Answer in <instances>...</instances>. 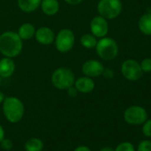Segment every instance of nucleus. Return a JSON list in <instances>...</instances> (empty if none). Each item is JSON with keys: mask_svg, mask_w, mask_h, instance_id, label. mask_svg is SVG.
<instances>
[{"mask_svg": "<svg viewBox=\"0 0 151 151\" xmlns=\"http://www.w3.org/2000/svg\"><path fill=\"white\" fill-rule=\"evenodd\" d=\"M4 138H5V130H4L3 126L0 124V142L3 140Z\"/></svg>", "mask_w": 151, "mask_h": 151, "instance_id": "obj_29", "label": "nucleus"}, {"mask_svg": "<svg viewBox=\"0 0 151 151\" xmlns=\"http://www.w3.org/2000/svg\"><path fill=\"white\" fill-rule=\"evenodd\" d=\"M121 72L123 77L128 81H138L141 78L143 72L139 63L132 59L125 60L121 65Z\"/></svg>", "mask_w": 151, "mask_h": 151, "instance_id": "obj_7", "label": "nucleus"}, {"mask_svg": "<svg viewBox=\"0 0 151 151\" xmlns=\"http://www.w3.org/2000/svg\"><path fill=\"white\" fill-rule=\"evenodd\" d=\"M100 151H114V149L112 147H104Z\"/></svg>", "mask_w": 151, "mask_h": 151, "instance_id": "obj_30", "label": "nucleus"}, {"mask_svg": "<svg viewBox=\"0 0 151 151\" xmlns=\"http://www.w3.org/2000/svg\"><path fill=\"white\" fill-rule=\"evenodd\" d=\"M0 145H1V147L5 150H11L12 147H14V143L10 139H6L4 138L3 140L0 142Z\"/></svg>", "mask_w": 151, "mask_h": 151, "instance_id": "obj_24", "label": "nucleus"}, {"mask_svg": "<svg viewBox=\"0 0 151 151\" xmlns=\"http://www.w3.org/2000/svg\"><path fill=\"white\" fill-rule=\"evenodd\" d=\"M142 132L146 137L151 138V119H147L143 123Z\"/></svg>", "mask_w": 151, "mask_h": 151, "instance_id": "obj_22", "label": "nucleus"}, {"mask_svg": "<svg viewBox=\"0 0 151 151\" xmlns=\"http://www.w3.org/2000/svg\"><path fill=\"white\" fill-rule=\"evenodd\" d=\"M15 62L13 58L4 57L0 60V77L2 78L12 77L15 71Z\"/></svg>", "mask_w": 151, "mask_h": 151, "instance_id": "obj_13", "label": "nucleus"}, {"mask_svg": "<svg viewBox=\"0 0 151 151\" xmlns=\"http://www.w3.org/2000/svg\"><path fill=\"white\" fill-rule=\"evenodd\" d=\"M124 119L129 124L139 125L147 119V110L140 106H131L125 109Z\"/></svg>", "mask_w": 151, "mask_h": 151, "instance_id": "obj_8", "label": "nucleus"}, {"mask_svg": "<svg viewBox=\"0 0 151 151\" xmlns=\"http://www.w3.org/2000/svg\"><path fill=\"white\" fill-rule=\"evenodd\" d=\"M40 6L42 12L47 16H53L57 14L60 10L58 0H42Z\"/></svg>", "mask_w": 151, "mask_h": 151, "instance_id": "obj_14", "label": "nucleus"}, {"mask_svg": "<svg viewBox=\"0 0 151 151\" xmlns=\"http://www.w3.org/2000/svg\"><path fill=\"white\" fill-rule=\"evenodd\" d=\"M102 75L106 79H111L114 78V71L110 68H104Z\"/></svg>", "mask_w": 151, "mask_h": 151, "instance_id": "obj_26", "label": "nucleus"}, {"mask_svg": "<svg viewBox=\"0 0 151 151\" xmlns=\"http://www.w3.org/2000/svg\"><path fill=\"white\" fill-rule=\"evenodd\" d=\"M43 148H44V143L38 138H30L25 143L26 151H42Z\"/></svg>", "mask_w": 151, "mask_h": 151, "instance_id": "obj_18", "label": "nucleus"}, {"mask_svg": "<svg viewBox=\"0 0 151 151\" xmlns=\"http://www.w3.org/2000/svg\"><path fill=\"white\" fill-rule=\"evenodd\" d=\"M143 73L151 72V58H145L139 63Z\"/></svg>", "mask_w": 151, "mask_h": 151, "instance_id": "obj_21", "label": "nucleus"}, {"mask_svg": "<svg viewBox=\"0 0 151 151\" xmlns=\"http://www.w3.org/2000/svg\"><path fill=\"white\" fill-rule=\"evenodd\" d=\"M74 151H91V149L88 147L82 145V146H78V147H76Z\"/></svg>", "mask_w": 151, "mask_h": 151, "instance_id": "obj_28", "label": "nucleus"}, {"mask_svg": "<svg viewBox=\"0 0 151 151\" xmlns=\"http://www.w3.org/2000/svg\"><path fill=\"white\" fill-rule=\"evenodd\" d=\"M67 93H68V95L69 96V97H71V98H75L76 96L78 95V89L75 87V86H70L69 88H68L67 89Z\"/></svg>", "mask_w": 151, "mask_h": 151, "instance_id": "obj_25", "label": "nucleus"}, {"mask_svg": "<svg viewBox=\"0 0 151 151\" xmlns=\"http://www.w3.org/2000/svg\"><path fill=\"white\" fill-rule=\"evenodd\" d=\"M5 94L0 91V104H2L3 103V101H4V100H5Z\"/></svg>", "mask_w": 151, "mask_h": 151, "instance_id": "obj_31", "label": "nucleus"}, {"mask_svg": "<svg viewBox=\"0 0 151 151\" xmlns=\"http://www.w3.org/2000/svg\"><path fill=\"white\" fill-rule=\"evenodd\" d=\"M96 52L98 56L104 60H114L118 54V45L111 37H101L99 41H97Z\"/></svg>", "mask_w": 151, "mask_h": 151, "instance_id": "obj_4", "label": "nucleus"}, {"mask_svg": "<svg viewBox=\"0 0 151 151\" xmlns=\"http://www.w3.org/2000/svg\"><path fill=\"white\" fill-rule=\"evenodd\" d=\"M41 1L42 0H18V6L24 13H32L40 6Z\"/></svg>", "mask_w": 151, "mask_h": 151, "instance_id": "obj_17", "label": "nucleus"}, {"mask_svg": "<svg viewBox=\"0 0 151 151\" xmlns=\"http://www.w3.org/2000/svg\"><path fill=\"white\" fill-rule=\"evenodd\" d=\"M34 37L36 40L43 45H50L54 42L55 39V34L49 27H40L39 29H36Z\"/></svg>", "mask_w": 151, "mask_h": 151, "instance_id": "obj_11", "label": "nucleus"}, {"mask_svg": "<svg viewBox=\"0 0 151 151\" xmlns=\"http://www.w3.org/2000/svg\"><path fill=\"white\" fill-rule=\"evenodd\" d=\"M104 68L103 64L97 60H88L82 66L84 75L92 78L101 76Z\"/></svg>", "mask_w": 151, "mask_h": 151, "instance_id": "obj_10", "label": "nucleus"}, {"mask_svg": "<svg viewBox=\"0 0 151 151\" xmlns=\"http://www.w3.org/2000/svg\"><path fill=\"white\" fill-rule=\"evenodd\" d=\"M19 35L14 31H6L0 35V52L5 57L15 58L21 54L23 43Z\"/></svg>", "mask_w": 151, "mask_h": 151, "instance_id": "obj_1", "label": "nucleus"}, {"mask_svg": "<svg viewBox=\"0 0 151 151\" xmlns=\"http://www.w3.org/2000/svg\"><path fill=\"white\" fill-rule=\"evenodd\" d=\"M137 151H151V141L144 139L139 143Z\"/></svg>", "mask_w": 151, "mask_h": 151, "instance_id": "obj_23", "label": "nucleus"}, {"mask_svg": "<svg viewBox=\"0 0 151 151\" xmlns=\"http://www.w3.org/2000/svg\"><path fill=\"white\" fill-rule=\"evenodd\" d=\"M75 34L69 29H62L55 36L54 44L58 52L61 53L68 52L75 45Z\"/></svg>", "mask_w": 151, "mask_h": 151, "instance_id": "obj_6", "label": "nucleus"}, {"mask_svg": "<svg viewBox=\"0 0 151 151\" xmlns=\"http://www.w3.org/2000/svg\"><path fill=\"white\" fill-rule=\"evenodd\" d=\"M90 30L91 33L95 37H104L109 32V23L107 19L101 15L93 17L90 22Z\"/></svg>", "mask_w": 151, "mask_h": 151, "instance_id": "obj_9", "label": "nucleus"}, {"mask_svg": "<svg viewBox=\"0 0 151 151\" xmlns=\"http://www.w3.org/2000/svg\"><path fill=\"white\" fill-rule=\"evenodd\" d=\"M75 80L73 71L68 68H58L52 72L51 77L52 86L59 90H67L74 86Z\"/></svg>", "mask_w": 151, "mask_h": 151, "instance_id": "obj_3", "label": "nucleus"}, {"mask_svg": "<svg viewBox=\"0 0 151 151\" xmlns=\"http://www.w3.org/2000/svg\"><path fill=\"white\" fill-rule=\"evenodd\" d=\"M138 28L139 31L146 35L151 36V14L147 13L141 15L138 22Z\"/></svg>", "mask_w": 151, "mask_h": 151, "instance_id": "obj_15", "label": "nucleus"}, {"mask_svg": "<svg viewBox=\"0 0 151 151\" xmlns=\"http://www.w3.org/2000/svg\"><path fill=\"white\" fill-rule=\"evenodd\" d=\"M74 86L78 89V93H89L93 92L95 88V83L93 79L92 78L86 77V76L75 80Z\"/></svg>", "mask_w": 151, "mask_h": 151, "instance_id": "obj_12", "label": "nucleus"}, {"mask_svg": "<svg viewBox=\"0 0 151 151\" xmlns=\"http://www.w3.org/2000/svg\"><path fill=\"white\" fill-rule=\"evenodd\" d=\"M97 37H95L92 33L91 34H84L80 38V43L83 47L86 49L95 48L97 44Z\"/></svg>", "mask_w": 151, "mask_h": 151, "instance_id": "obj_19", "label": "nucleus"}, {"mask_svg": "<svg viewBox=\"0 0 151 151\" xmlns=\"http://www.w3.org/2000/svg\"><path fill=\"white\" fill-rule=\"evenodd\" d=\"M123 9L121 0H100L97 5L99 15L107 20H114L117 18Z\"/></svg>", "mask_w": 151, "mask_h": 151, "instance_id": "obj_5", "label": "nucleus"}, {"mask_svg": "<svg viewBox=\"0 0 151 151\" xmlns=\"http://www.w3.org/2000/svg\"><path fill=\"white\" fill-rule=\"evenodd\" d=\"M3 112L6 120L12 124L20 122L25 112L23 102L17 97L10 96L5 98L3 101Z\"/></svg>", "mask_w": 151, "mask_h": 151, "instance_id": "obj_2", "label": "nucleus"}, {"mask_svg": "<svg viewBox=\"0 0 151 151\" xmlns=\"http://www.w3.org/2000/svg\"><path fill=\"white\" fill-rule=\"evenodd\" d=\"M114 151H135L134 147L131 142H122L120 143L115 149Z\"/></svg>", "mask_w": 151, "mask_h": 151, "instance_id": "obj_20", "label": "nucleus"}, {"mask_svg": "<svg viewBox=\"0 0 151 151\" xmlns=\"http://www.w3.org/2000/svg\"><path fill=\"white\" fill-rule=\"evenodd\" d=\"M64 1L69 5H73V6H76V5H78L80 3H82L84 0H64Z\"/></svg>", "mask_w": 151, "mask_h": 151, "instance_id": "obj_27", "label": "nucleus"}, {"mask_svg": "<svg viewBox=\"0 0 151 151\" xmlns=\"http://www.w3.org/2000/svg\"><path fill=\"white\" fill-rule=\"evenodd\" d=\"M36 33V29L33 24L29 22H25L22 24L18 29L17 34L22 40H29L34 37Z\"/></svg>", "mask_w": 151, "mask_h": 151, "instance_id": "obj_16", "label": "nucleus"}, {"mask_svg": "<svg viewBox=\"0 0 151 151\" xmlns=\"http://www.w3.org/2000/svg\"><path fill=\"white\" fill-rule=\"evenodd\" d=\"M1 78H1V77H0V85H1Z\"/></svg>", "mask_w": 151, "mask_h": 151, "instance_id": "obj_32", "label": "nucleus"}]
</instances>
